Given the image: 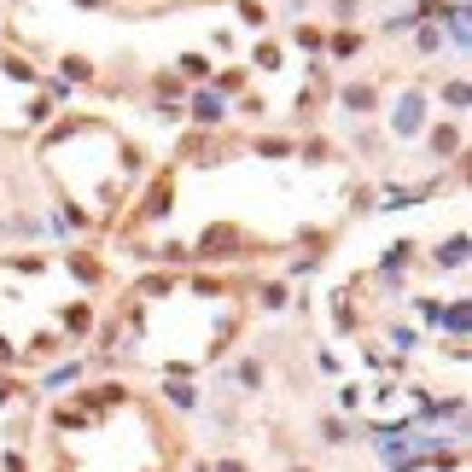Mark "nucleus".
<instances>
[{"label": "nucleus", "instance_id": "obj_1", "mask_svg": "<svg viewBox=\"0 0 472 472\" xmlns=\"http://www.w3.org/2000/svg\"><path fill=\"white\" fill-rule=\"evenodd\" d=\"M182 438L129 385H88L53 414L59 472H175Z\"/></svg>", "mask_w": 472, "mask_h": 472}, {"label": "nucleus", "instance_id": "obj_2", "mask_svg": "<svg viewBox=\"0 0 472 472\" xmlns=\"http://www.w3.org/2000/svg\"><path fill=\"white\" fill-rule=\"evenodd\" d=\"M24 443H30V397L0 379V472H24Z\"/></svg>", "mask_w": 472, "mask_h": 472}]
</instances>
